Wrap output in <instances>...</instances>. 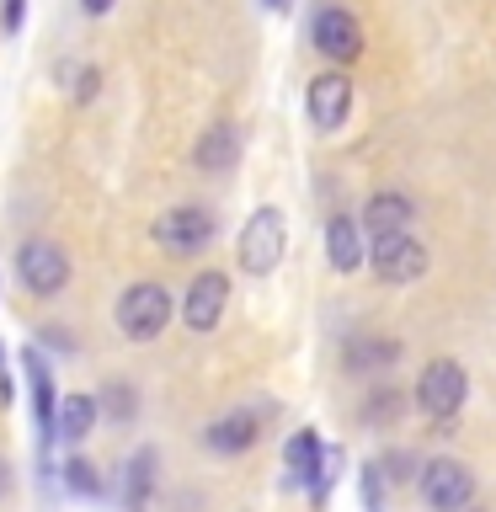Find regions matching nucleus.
<instances>
[{
	"label": "nucleus",
	"mask_w": 496,
	"mask_h": 512,
	"mask_svg": "<svg viewBox=\"0 0 496 512\" xmlns=\"http://www.w3.org/2000/svg\"><path fill=\"white\" fill-rule=\"evenodd\" d=\"M171 315H176L171 288L166 283H150V278L128 283L123 299H118V310H112V320H118V331L128 336V342H155V336L171 326Z\"/></svg>",
	"instance_id": "f257e3e1"
},
{
	"label": "nucleus",
	"mask_w": 496,
	"mask_h": 512,
	"mask_svg": "<svg viewBox=\"0 0 496 512\" xmlns=\"http://www.w3.org/2000/svg\"><path fill=\"white\" fill-rule=\"evenodd\" d=\"M240 272H251V278H267L272 267L283 262L288 251V224H283V208L262 203L256 214L246 219V230H240Z\"/></svg>",
	"instance_id": "f03ea898"
},
{
	"label": "nucleus",
	"mask_w": 496,
	"mask_h": 512,
	"mask_svg": "<svg viewBox=\"0 0 496 512\" xmlns=\"http://www.w3.org/2000/svg\"><path fill=\"white\" fill-rule=\"evenodd\" d=\"M464 395H470V379H464V368L454 358H432L422 374H416V411L427 416V422H454Z\"/></svg>",
	"instance_id": "7ed1b4c3"
},
{
	"label": "nucleus",
	"mask_w": 496,
	"mask_h": 512,
	"mask_svg": "<svg viewBox=\"0 0 496 512\" xmlns=\"http://www.w3.org/2000/svg\"><path fill=\"white\" fill-rule=\"evenodd\" d=\"M363 267H374V278L390 283V288L416 283V278L427 272V246H422V240H416L411 230L374 235V246H368V256H363Z\"/></svg>",
	"instance_id": "20e7f679"
},
{
	"label": "nucleus",
	"mask_w": 496,
	"mask_h": 512,
	"mask_svg": "<svg viewBox=\"0 0 496 512\" xmlns=\"http://www.w3.org/2000/svg\"><path fill=\"white\" fill-rule=\"evenodd\" d=\"M214 208L208 203H176L155 219V246L166 256H198L208 240H214Z\"/></svg>",
	"instance_id": "39448f33"
},
{
	"label": "nucleus",
	"mask_w": 496,
	"mask_h": 512,
	"mask_svg": "<svg viewBox=\"0 0 496 512\" xmlns=\"http://www.w3.org/2000/svg\"><path fill=\"white\" fill-rule=\"evenodd\" d=\"M416 486H422V502L432 512H464L475 502V470L464 459H427L416 470Z\"/></svg>",
	"instance_id": "423d86ee"
},
{
	"label": "nucleus",
	"mask_w": 496,
	"mask_h": 512,
	"mask_svg": "<svg viewBox=\"0 0 496 512\" xmlns=\"http://www.w3.org/2000/svg\"><path fill=\"white\" fill-rule=\"evenodd\" d=\"M16 278L27 283V294L54 299V294H64V283H70V256H64V246H54V240L32 235L16 246Z\"/></svg>",
	"instance_id": "0eeeda50"
},
{
	"label": "nucleus",
	"mask_w": 496,
	"mask_h": 512,
	"mask_svg": "<svg viewBox=\"0 0 496 512\" xmlns=\"http://www.w3.org/2000/svg\"><path fill=\"white\" fill-rule=\"evenodd\" d=\"M304 118H310L315 134H336L352 118V80L342 70H320L304 86Z\"/></svg>",
	"instance_id": "6e6552de"
},
{
	"label": "nucleus",
	"mask_w": 496,
	"mask_h": 512,
	"mask_svg": "<svg viewBox=\"0 0 496 512\" xmlns=\"http://www.w3.org/2000/svg\"><path fill=\"white\" fill-rule=\"evenodd\" d=\"M310 43L331 64H352L363 54V27H358V16H352V11L326 6V11H315V22H310Z\"/></svg>",
	"instance_id": "1a4fd4ad"
},
{
	"label": "nucleus",
	"mask_w": 496,
	"mask_h": 512,
	"mask_svg": "<svg viewBox=\"0 0 496 512\" xmlns=\"http://www.w3.org/2000/svg\"><path fill=\"white\" fill-rule=\"evenodd\" d=\"M22 374H27V390H32V422H38V448L48 459L54 448V406H59V390H54V368L38 347H22Z\"/></svg>",
	"instance_id": "9d476101"
},
{
	"label": "nucleus",
	"mask_w": 496,
	"mask_h": 512,
	"mask_svg": "<svg viewBox=\"0 0 496 512\" xmlns=\"http://www.w3.org/2000/svg\"><path fill=\"white\" fill-rule=\"evenodd\" d=\"M224 304H230V278H224L219 267H208V272H198V278L187 283L182 320H187L192 331H214L219 320H224Z\"/></svg>",
	"instance_id": "9b49d317"
},
{
	"label": "nucleus",
	"mask_w": 496,
	"mask_h": 512,
	"mask_svg": "<svg viewBox=\"0 0 496 512\" xmlns=\"http://www.w3.org/2000/svg\"><path fill=\"white\" fill-rule=\"evenodd\" d=\"M256 438H262V411H251V406L224 411L203 427V443L214 454H246V448H256Z\"/></svg>",
	"instance_id": "f8f14e48"
},
{
	"label": "nucleus",
	"mask_w": 496,
	"mask_h": 512,
	"mask_svg": "<svg viewBox=\"0 0 496 512\" xmlns=\"http://www.w3.org/2000/svg\"><path fill=\"white\" fill-rule=\"evenodd\" d=\"M155 480H160V454H155V448H139V454H128V464H123V486H118L123 512H150V502H155Z\"/></svg>",
	"instance_id": "ddd939ff"
},
{
	"label": "nucleus",
	"mask_w": 496,
	"mask_h": 512,
	"mask_svg": "<svg viewBox=\"0 0 496 512\" xmlns=\"http://www.w3.org/2000/svg\"><path fill=\"white\" fill-rule=\"evenodd\" d=\"M411 219H416V203L406 198V192H395V187H379L374 198L363 203V214H358V230H368V235H390V230H411Z\"/></svg>",
	"instance_id": "4468645a"
},
{
	"label": "nucleus",
	"mask_w": 496,
	"mask_h": 512,
	"mask_svg": "<svg viewBox=\"0 0 496 512\" xmlns=\"http://www.w3.org/2000/svg\"><path fill=\"white\" fill-rule=\"evenodd\" d=\"M192 166H198L203 176H224V171H235V166H240V128H235V123H214V128H203L198 150H192Z\"/></svg>",
	"instance_id": "2eb2a0df"
},
{
	"label": "nucleus",
	"mask_w": 496,
	"mask_h": 512,
	"mask_svg": "<svg viewBox=\"0 0 496 512\" xmlns=\"http://www.w3.org/2000/svg\"><path fill=\"white\" fill-rule=\"evenodd\" d=\"M363 256H368V246H363L358 219H352V214H336V219L326 224V262H331V272H358Z\"/></svg>",
	"instance_id": "dca6fc26"
},
{
	"label": "nucleus",
	"mask_w": 496,
	"mask_h": 512,
	"mask_svg": "<svg viewBox=\"0 0 496 512\" xmlns=\"http://www.w3.org/2000/svg\"><path fill=\"white\" fill-rule=\"evenodd\" d=\"M342 363L347 374H384V368L400 363V342L395 336H352L342 347Z\"/></svg>",
	"instance_id": "f3484780"
},
{
	"label": "nucleus",
	"mask_w": 496,
	"mask_h": 512,
	"mask_svg": "<svg viewBox=\"0 0 496 512\" xmlns=\"http://www.w3.org/2000/svg\"><path fill=\"white\" fill-rule=\"evenodd\" d=\"M96 422H102V416H96V395H59V406H54V443H80Z\"/></svg>",
	"instance_id": "a211bd4d"
},
{
	"label": "nucleus",
	"mask_w": 496,
	"mask_h": 512,
	"mask_svg": "<svg viewBox=\"0 0 496 512\" xmlns=\"http://www.w3.org/2000/svg\"><path fill=\"white\" fill-rule=\"evenodd\" d=\"M59 480H64V491H70V496H86V502H102V496H107V475L96 470L91 459H80V454L59 464Z\"/></svg>",
	"instance_id": "6ab92c4d"
},
{
	"label": "nucleus",
	"mask_w": 496,
	"mask_h": 512,
	"mask_svg": "<svg viewBox=\"0 0 496 512\" xmlns=\"http://www.w3.org/2000/svg\"><path fill=\"white\" fill-rule=\"evenodd\" d=\"M96 416H107V422H118V427L134 422L139 400H134V390H128V379H107L102 384V395H96Z\"/></svg>",
	"instance_id": "aec40b11"
},
{
	"label": "nucleus",
	"mask_w": 496,
	"mask_h": 512,
	"mask_svg": "<svg viewBox=\"0 0 496 512\" xmlns=\"http://www.w3.org/2000/svg\"><path fill=\"white\" fill-rule=\"evenodd\" d=\"M400 416V395H395V384H374V395L363 400V422L368 427H390Z\"/></svg>",
	"instance_id": "412c9836"
},
{
	"label": "nucleus",
	"mask_w": 496,
	"mask_h": 512,
	"mask_svg": "<svg viewBox=\"0 0 496 512\" xmlns=\"http://www.w3.org/2000/svg\"><path fill=\"white\" fill-rule=\"evenodd\" d=\"M358 496H363V512H384V475H379V464H363V470H358Z\"/></svg>",
	"instance_id": "4be33fe9"
},
{
	"label": "nucleus",
	"mask_w": 496,
	"mask_h": 512,
	"mask_svg": "<svg viewBox=\"0 0 496 512\" xmlns=\"http://www.w3.org/2000/svg\"><path fill=\"white\" fill-rule=\"evenodd\" d=\"M379 464V475H384V486H400V480H411L416 470H411V454H406V448H395V454H384V459H374Z\"/></svg>",
	"instance_id": "5701e85b"
},
{
	"label": "nucleus",
	"mask_w": 496,
	"mask_h": 512,
	"mask_svg": "<svg viewBox=\"0 0 496 512\" xmlns=\"http://www.w3.org/2000/svg\"><path fill=\"white\" fill-rule=\"evenodd\" d=\"M70 75H75V102L86 107L91 96L102 91V70H96V64H86V70H70Z\"/></svg>",
	"instance_id": "b1692460"
},
{
	"label": "nucleus",
	"mask_w": 496,
	"mask_h": 512,
	"mask_svg": "<svg viewBox=\"0 0 496 512\" xmlns=\"http://www.w3.org/2000/svg\"><path fill=\"white\" fill-rule=\"evenodd\" d=\"M22 22H27V0H0V27H6L11 38L22 32Z\"/></svg>",
	"instance_id": "393cba45"
},
{
	"label": "nucleus",
	"mask_w": 496,
	"mask_h": 512,
	"mask_svg": "<svg viewBox=\"0 0 496 512\" xmlns=\"http://www.w3.org/2000/svg\"><path fill=\"white\" fill-rule=\"evenodd\" d=\"M38 342H43V347H54V352H75V342H70V331H64V326H43V331H38Z\"/></svg>",
	"instance_id": "a878e982"
},
{
	"label": "nucleus",
	"mask_w": 496,
	"mask_h": 512,
	"mask_svg": "<svg viewBox=\"0 0 496 512\" xmlns=\"http://www.w3.org/2000/svg\"><path fill=\"white\" fill-rule=\"evenodd\" d=\"M112 6H118V0H80V11H86V16H107Z\"/></svg>",
	"instance_id": "bb28decb"
},
{
	"label": "nucleus",
	"mask_w": 496,
	"mask_h": 512,
	"mask_svg": "<svg viewBox=\"0 0 496 512\" xmlns=\"http://www.w3.org/2000/svg\"><path fill=\"white\" fill-rule=\"evenodd\" d=\"M262 6H272V11H288V6H294V0H262Z\"/></svg>",
	"instance_id": "cd10ccee"
},
{
	"label": "nucleus",
	"mask_w": 496,
	"mask_h": 512,
	"mask_svg": "<svg viewBox=\"0 0 496 512\" xmlns=\"http://www.w3.org/2000/svg\"><path fill=\"white\" fill-rule=\"evenodd\" d=\"M0 480H6V464H0Z\"/></svg>",
	"instance_id": "c85d7f7f"
}]
</instances>
